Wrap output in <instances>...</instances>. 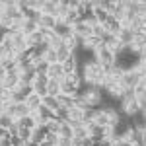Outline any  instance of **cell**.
I'll return each mask as SVG.
<instances>
[{
    "label": "cell",
    "mask_w": 146,
    "mask_h": 146,
    "mask_svg": "<svg viewBox=\"0 0 146 146\" xmlns=\"http://www.w3.org/2000/svg\"><path fill=\"white\" fill-rule=\"evenodd\" d=\"M78 96H82L86 100L88 107H92V109H98L101 105V100H103V92L98 86H92V84H82Z\"/></svg>",
    "instance_id": "1"
},
{
    "label": "cell",
    "mask_w": 146,
    "mask_h": 146,
    "mask_svg": "<svg viewBox=\"0 0 146 146\" xmlns=\"http://www.w3.org/2000/svg\"><path fill=\"white\" fill-rule=\"evenodd\" d=\"M94 60H98L100 64H113L115 62V53H113L109 47L101 45L100 49L94 51Z\"/></svg>",
    "instance_id": "2"
},
{
    "label": "cell",
    "mask_w": 146,
    "mask_h": 146,
    "mask_svg": "<svg viewBox=\"0 0 146 146\" xmlns=\"http://www.w3.org/2000/svg\"><path fill=\"white\" fill-rule=\"evenodd\" d=\"M2 84H4V90H16L20 86V70H10L6 72V76L2 78Z\"/></svg>",
    "instance_id": "3"
},
{
    "label": "cell",
    "mask_w": 146,
    "mask_h": 146,
    "mask_svg": "<svg viewBox=\"0 0 146 146\" xmlns=\"http://www.w3.org/2000/svg\"><path fill=\"white\" fill-rule=\"evenodd\" d=\"M53 33H55L56 37H60V39H66L68 35H72V27H70L68 23H64L62 20H56L55 27H53Z\"/></svg>",
    "instance_id": "4"
},
{
    "label": "cell",
    "mask_w": 146,
    "mask_h": 146,
    "mask_svg": "<svg viewBox=\"0 0 146 146\" xmlns=\"http://www.w3.org/2000/svg\"><path fill=\"white\" fill-rule=\"evenodd\" d=\"M47 78L49 80H60L64 78V70H62V64H58V62H55V64H49V68H47Z\"/></svg>",
    "instance_id": "5"
},
{
    "label": "cell",
    "mask_w": 146,
    "mask_h": 146,
    "mask_svg": "<svg viewBox=\"0 0 146 146\" xmlns=\"http://www.w3.org/2000/svg\"><path fill=\"white\" fill-rule=\"evenodd\" d=\"M62 70H64V76H70V74H74L76 70H78V56L70 55V58H66L64 62H62Z\"/></svg>",
    "instance_id": "6"
},
{
    "label": "cell",
    "mask_w": 146,
    "mask_h": 146,
    "mask_svg": "<svg viewBox=\"0 0 146 146\" xmlns=\"http://www.w3.org/2000/svg\"><path fill=\"white\" fill-rule=\"evenodd\" d=\"M133 39H135V33H133L129 27H121V31L117 33V41H119L123 47H129L131 43H133Z\"/></svg>",
    "instance_id": "7"
},
{
    "label": "cell",
    "mask_w": 146,
    "mask_h": 146,
    "mask_svg": "<svg viewBox=\"0 0 146 146\" xmlns=\"http://www.w3.org/2000/svg\"><path fill=\"white\" fill-rule=\"evenodd\" d=\"M56 2L58 0H41V14L53 16L56 20Z\"/></svg>",
    "instance_id": "8"
},
{
    "label": "cell",
    "mask_w": 146,
    "mask_h": 146,
    "mask_svg": "<svg viewBox=\"0 0 146 146\" xmlns=\"http://www.w3.org/2000/svg\"><path fill=\"white\" fill-rule=\"evenodd\" d=\"M45 136H47V131H45V125H37L33 131H31V142L33 144H41L43 140H45Z\"/></svg>",
    "instance_id": "9"
},
{
    "label": "cell",
    "mask_w": 146,
    "mask_h": 146,
    "mask_svg": "<svg viewBox=\"0 0 146 146\" xmlns=\"http://www.w3.org/2000/svg\"><path fill=\"white\" fill-rule=\"evenodd\" d=\"M56 20L53 16H47V14H41V18L37 20V25H39V29H47V31H53V27H55Z\"/></svg>",
    "instance_id": "10"
},
{
    "label": "cell",
    "mask_w": 146,
    "mask_h": 146,
    "mask_svg": "<svg viewBox=\"0 0 146 146\" xmlns=\"http://www.w3.org/2000/svg\"><path fill=\"white\" fill-rule=\"evenodd\" d=\"M103 27H105V31H109V33H113L117 37V33L121 31V22H117L113 16H107V20L103 22Z\"/></svg>",
    "instance_id": "11"
},
{
    "label": "cell",
    "mask_w": 146,
    "mask_h": 146,
    "mask_svg": "<svg viewBox=\"0 0 146 146\" xmlns=\"http://www.w3.org/2000/svg\"><path fill=\"white\" fill-rule=\"evenodd\" d=\"M16 123H18V127H20V129H29V131H33L35 127H37V123H35V119H33V115L20 117V119H16Z\"/></svg>",
    "instance_id": "12"
},
{
    "label": "cell",
    "mask_w": 146,
    "mask_h": 146,
    "mask_svg": "<svg viewBox=\"0 0 146 146\" xmlns=\"http://www.w3.org/2000/svg\"><path fill=\"white\" fill-rule=\"evenodd\" d=\"M27 107H29V111L33 113V111H37L39 107H41V98L37 96V94H31V96H27L25 98V101H23Z\"/></svg>",
    "instance_id": "13"
},
{
    "label": "cell",
    "mask_w": 146,
    "mask_h": 146,
    "mask_svg": "<svg viewBox=\"0 0 146 146\" xmlns=\"http://www.w3.org/2000/svg\"><path fill=\"white\" fill-rule=\"evenodd\" d=\"M37 29H39L37 22H31V20H23V22H22V29H20V31H22V33L25 35V37H27V35L35 33Z\"/></svg>",
    "instance_id": "14"
},
{
    "label": "cell",
    "mask_w": 146,
    "mask_h": 146,
    "mask_svg": "<svg viewBox=\"0 0 146 146\" xmlns=\"http://www.w3.org/2000/svg\"><path fill=\"white\" fill-rule=\"evenodd\" d=\"M55 55H56V62H58V64H62L66 58H70L72 51H70L68 47H64V43H62V45H60V47H58V49L55 51Z\"/></svg>",
    "instance_id": "15"
},
{
    "label": "cell",
    "mask_w": 146,
    "mask_h": 146,
    "mask_svg": "<svg viewBox=\"0 0 146 146\" xmlns=\"http://www.w3.org/2000/svg\"><path fill=\"white\" fill-rule=\"evenodd\" d=\"M47 90V96H51V98H56L58 94H60V82L58 80H49L45 86Z\"/></svg>",
    "instance_id": "16"
},
{
    "label": "cell",
    "mask_w": 146,
    "mask_h": 146,
    "mask_svg": "<svg viewBox=\"0 0 146 146\" xmlns=\"http://www.w3.org/2000/svg\"><path fill=\"white\" fill-rule=\"evenodd\" d=\"M0 66L4 68L6 72H10V70H18V66H16V58H14V55H10V56H4V58H0Z\"/></svg>",
    "instance_id": "17"
},
{
    "label": "cell",
    "mask_w": 146,
    "mask_h": 146,
    "mask_svg": "<svg viewBox=\"0 0 146 146\" xmlns=\"http://www.w3.org/2000/svg\"><path fill=\"white\" fill-rule=\"evenodd\" d=\"M94 123L105 129V127H109V117H107V115H105V113L98 107V109H96V117H94Z\"/></svg>",
    "instance_id": "18"
},
{
    "label": "cell",
    "mask_w": 146,
    "mask_h": 146,
    "mask_svg": "<svg viewBox=\"0 0 146 146\" xmlns=\"http://www.w3.org/2000/svg\"><path fill=\"white\" fill-rule=\"evenodd\" d=\"M41 105H43V107H47L49 111H53V113L58 109V101H56V98H51V96L41 98Z\"/></svg>",
    "instance_id": "19"
},
{
    "label": "cell",
    "mask_w": 146,
    "mask_h": 146,
    "mask_svg": "<svg viewBox=\"0 0 146 146\" xmlns=\"http://www.w3.org/2000/svg\"><path fill=\"white\" fill-rule=\"evenodd\" d=\"M58 138H72V127L68 123L58 125Z\"/></svg>",
    "instance_id": "20"
},
{
    "label": "cell",
    "mask_w": 146,
    "mask_h": 146,
    "mask_svg": "<svg viewBox=\"0 0 146 146\" xmlns=\"http://www.w3.org/2000/svg\"><path fill=\"white\" fill-rule=\"evenodd\" d=\"M82 109H78V107H70L68 109V121H76V123H82ZM66 121V123H68Z\"/></svg>",
    "instance_id": "21"
},
{
    "label": "cell",
    "mask_w": 146,
    "mask_h": 146,
    "mask_svg": "<svg viewBox=\"0 0 146 146\" xmlns=\"http://www.w3.org/2000/svg\"><path fill=\"white\" fill-rule=\"evenodd\" d=\"M88 135V131H86V127L84 125H80V127H76V129H72V138H78V140H84Z\"/></svg>",
    "instance_id": "22"
},
{
    "label": "cell",
    "mask_w": 146,
    "mask_h": 146,
    "mask_svg": "<svg viewBox=\"0 0 146 146\" xmlns=\"http://www.w3.org/2000/svg\"><path fill=\"white\" fill-rule=\"evenodd\" d=\"M22 16H23V20H31V22H37V20L41 18V12L33 10V8H27V10L23 12Z\"/></svg>",
    "instance_id": "23"
},
{
    "label": "cell",
    "mask_w": 146,
    "mask_h": 146,
    "mask_svg": "<svg viewBox=\"0 0 146 146\" xmlns=\"http://www.w3.org/2000/svg\"><path fill=\"white\" fill-rule=\"evenodd\" d=\"M16 138H20L22 142H29V138H31V131H29V129H20Z\"/></svg>",
    "instance_id": "24"
},
{
    "label": "cell",
    "mask_w": 146,
    "mask_h": 146,
    "mask_svg": "<svg viewBox=\"0 0 146 146\" xmlns=\"http://www.w3.org/2000/svg\"><path fill=\"white\" fill-rule=\"evenodd\" d=\"M103 33H105L103 23H96V25H92V35H94V37H98V39H100Z\"/></svg>",
    "instance_id": "25"
},
{
    "label": "cell",
    "mask_w": 146,
    "mask_h": 146,
    "mask_svg": "<svg viewBox=\"0 0 146 146\" xmlns=\"http://www.w3.org/2000/svg\"><path fill=\"white\" fill-rule=\"evenodd\" d=\"M12 123H14V119H10V117H8V115H4V113H0V129H4V131H6Z\"/></svg>",
    "instance_id": "26"
},
{
    "label": "cell",
    "mask_w": 146,
    "mask_h": 146,
    "mask_svg": "<svg viewBox=\"0 0 146 146\" xmlns=\"http://www.w3.org/2000/svg\"><path fill=\"white\" fill-rule=\"evenodd\" d=\"M18 131H20V127H18V123H16V121H14V123H12L8 129H6L8 136H12V138H14V136H18Z\"/></svg>",
    "instance_id": "27"
},
{
    "label": "cell",
    "mask_w": 146,
    "mask_h": 146,
    "mask_svg": "<svg viewBox=\"0 0 146 146\" xmlns=\"http://www.w3.org/2000/svg\"><path fill=\"white\" fill-rule=\"evenodd\" d=\"M10 101V90H0V103H8Z\"/></svg>",
    "instance_id": "28"
},
{
    "label": "cell",
    "mask_w": 146,
    "mask_h": 146,
    "mask_svg": "<svg viewBox=\"0 0 146 146\" xmlns=\"http://www.w3.org/2000/svg\"><path fill=\"white\" fill-rule=\"evenodd\" d=\"M45 142H49V144H53V146H55L56 142H58V135H49V133H47Z\"/></svg>",
    "instance_id": "29"
},
{
    "label": "cell",
    "mask_w": 146,
    "mask_h": 146,
    "mask_svg": "<svg viewBox=\"0 0 146 146\" xmlns=\"http://www.w3.org/2000/svg\"><path fill=\"white\" fill-rule=\"evenodd\" d=\"M115 146H133L129 140H125V138H121V140H117V142H113Z\"/></svg>",
    "instance_id": "30"
},
{
    "label": "cell",
    "mask_w": 146,
    "mask_h": 146,
    "mask_svg": "<svg viewBox=\"0 0 146 146\" xmlns=\"http://www.w3.org/2000/svg\"><path fill=\"white\" fill-rule=\"evenodd\" d=\"M4 136H6V131H4V129H0V140H2Z\"/></svg>",
    "instance_id": "31"
},
{
    "label": "cell",
    "mask_w": 146,
    "mask_h": 146,
    "mask_svg": "<svg viewBox=\"0 0 146 146\" xmlns=\"http://www.w3.org/2000/svg\"><path fill=\"white\" fill-rule=\"evenodd\" d=\"M37 146H53V144H49V142H45V140H43L41 144H37Z\"/></svg>",
    "instance_id": "32"
}]
</instances>
